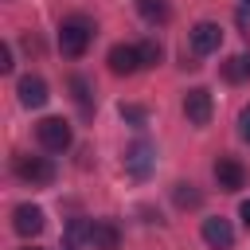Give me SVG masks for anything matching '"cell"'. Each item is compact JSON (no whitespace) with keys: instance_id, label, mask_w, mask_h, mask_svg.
<instances>
[{"instance_id":"cell-1","label":"cell","mask_w":250,"mask_h":250,"mask_svg":"<svg viewBox=\"0 0 250 250\" xmlns=\"http://www.w3.org/2000/svg\"><path fill=\"white\" fill-rule=\"evenodd\" d=\"M94 20L90 16H66L62 23H59V51L66 55V59H78V55H86V47H90V39H94Z\"/></svg>"},{"instance_id":"cell-2","label":"cell","mask_w":250,"mask_h":250,"mask_svg":"<svg viewBox=\"0 0 250 250\" xmlns=\"http://www.w3.org/2000/svg\"><path fill=\"white\" fill-rule=\"evenodd\" d=\"M12 168H16V176H20L23 184H31V188H43V184H51V180H55V164H51L47 156L20 152V156L12 160Z\"/></svg>"},{"instance_id":"cell-3","label":"cell","mask_w":250,"mask_h":250,"mask_svg":"<svg viewBox=\"0 0 250 250\" xmlns=\"http://www.w3.org/2000/svg\"><path fill=\"white\" fill-rule=\"evenodd\" d=\"M35 137H39V145H43L47 152H66V148L74 145V133H70V125H66L62 117H43V121L35 125Z\"/></svg>"},{"instance_id":"cell-4","label":"cell","mask_w":250,"mask_h":250,"mask_svg":"<svg viewBox=\"0 0 250 250\" xmlns=\"http://www.w3.org/2000/svg\"><path fill=\"white\" fill-rule=\"evenodd\" d=\"M211 113H215V102H211V90L207 86H191L188 94H184V117L191 121V125H207L211 121Z\"/></svg>"},{"instance_id":"cell-5","label":"cell","mask_w":250,"mask_h":250,"mask_svg":"<svg viewBox=\"0 0 250 250\" xmlns=\"http://www.w3.org/2000/svg\"><path fill=\"white\" fill-rule=\"evenodd\" d=\"M12 227H16V234H23V238L43 234V227H47L43 207H35V203H20V207L12 211Z\"/></svg>"},{"instance_id":"cell-6","label":"cell","mask_w":250,"mask_h":250,"mask_svg":"<svg viewBox=\"0 0 250 250\" xmlns=\"http://www.w3.org/2000/svg\"><path fill=\"white\" fill-rule=\"evenodd\" d=\"M219 47H223V27L211 23V20H199L191 27V51L195 55H215Z\"/></svg>"},{"instance_id":"cell-7","label":"cell","mask_w":250,"mask_h":250,"mask_svg":"<svg viewBox=\"0 0 250 250\" xmlns=\"http://www.w3.org/2000/svg\"><path fill=\"white\" fill-rule=\"evenodd\" d=\"M105 62H109L113 74H137L141 70V51L133 43H113L109 55H105Z\"/></svg>"},{"instance_id":"cell-8","label":"cell","mask_w":250,"mask_h":250,"mask_svg":"<svg viewBox=\"0 0 250 250\" xmlns=\"http://www.w3.org/2000/svg\"><path fill=\"white\" fill-rule=\"evenodd\" d=\"M16 94H20V105H27V109H43L47 105V82L39 78V74H23L20 82H16Z\"/></svg>"},{"instance_id":"cell-9","label":"cell","mask_w":250,"mask_h":250,"mask_svg":"<svg viewBox=\"0 0 250 250\" xmlns=\"http://www.w3.org/2000/svg\"><path fill=\"white\" fill-rule=\"evenodd\" d=\"M199 234H203V242L211 246V250H230L234 246V227L227 223V219H203V227H199Z\"/></svg>"},{"instance_id":"cell-10","label":"cell","mask_w":250,"mask_h":250,"mask_svg":"<svg viewBox=\"0 0 250 250\" xmlns=\"http://www.w3.org/2000/svg\"><path fill=\"white\" fill-rule=\"evenodd\" d=\"M125 172L137 176V180H145V176L152 172V145H148V141H133V145L125 148Z\"/></svg>"},{"instance_id":"cell-11","label":"cell","mask_w":250,"mask_h":250,"mask_svg":"<svg viewBox=\"0 0 250 250\" xmlns=\"http://www.w3.org/2000/svg\"><path fill=\"white\" fill-rule=\"evenodd\" d=\"M215 180H219L223 191H238V188H246V168L234 156H219L215 160Z\"/></svg>"},{"instance_id":"cell-12","label":"cell","mask_w":250,"mask_h":250,"mask_svg":"<svg viewBox=\"0 0 250 250\" xmlns=\"http://www.w3.org/2000/svg\"><path fill=\"white\" fill-rule=\"evenodd\" d=\"M90 246L94 250H117L121 246V230L113 219H94L90 223Z\"/></svg>"},{"instance_id":"cell-13","label":"cell","mask_w":250,"mask_h":250,"mask_svg":"<svg viewBox=\"0 0 250 250\" xmlns=\"http://www.w3.org/2000/svg\"><path fill=\"white\" fill-rule=\"evenodd\" d=\"M90 242V219H70L62 230V250H82Z\"/></svg>"},{"instance_id":"cell-14","label":"cell","mask_w":250,"mask_h":250,"mask_svg":"<svg viewBox=\"0 0 250 250\" xmlns=\"http://www.w3.org/2000/svg\"><path fill=\"white\" fill-rule=\"evenodd\" d=\"M137 12H141V20L152 23V27L172 20V4H168V0H137Z\"/></svg>"},{"instance_id":"cell-15","label":"cell","mask_w":250,"mask_h":250,"mask_svg":"<svg viewBox=\"0 0 250 250\" xmlns=\"http://www.w3.org/2000/svg\"><path fill=\"white\" fill-rule=\"evenodd\" d=\"M172 203H176L180 211H195V207L203 203V191H199L195 184H184V180H180V184H172Z\"/></svg>"},{"instance_id":"cell-16","label":"cell","mask_w":250,"mask_h":250,"mask_svg":"<svg viewBox=\"0 0 250 250\" xmlns=\"http://www.w3.org/2000/svg\"><path fill=\"white\" fill-rule=\"evenodd\" d=\"M70 90H74V102H78V109H82V117H90L94 113V102H90V86H86V78H70Z\"/></svg>"},{"instance_id":"cell-17","label":"cell","mask_w":250,"mask_h":250,"mask_svg":"<svg viewBox=\"0 0 250 250\" xmlns=\"http://www.w3.org/2000/svg\"><path fill=\"white\" fill-rule=\"evenodd\" d=\"M137 51H141V66H156V62L164 59V47H160L156 39H145V43H137Z\"/></svg>"},{"instance_id":"cell-18","label":"cell","mask_w":250,"mask_h":250,"mask_svg":"<svg viewBox=\"0 0 250 250\" xmlns=\"http://www.w3.org/2000/svg\"><path fill=\"white\" fill-rule=\"evenodd\" d=\"M238 137L250 145V105H242V109H238Z\"/></svg>"},{"instance_id":"cell-19","label":"cell","mask_w":250,"mask_h":250,"mask_svg":"<svg viewBox=\"0 0 250 250\" xmlns=\"http://www.w3.org/2000/svg\"><path fill=\"white\" fill-rule=\"evenodd\" d=\"M121 117L133 121V125H145V109L141 105H121Z\"/></svg>"},{"instance_id":"cell-20","label":"cell","mask_w":250,"mask_h":250,"mask_svg":"<svg viewBox=\"0 0 250 250\" xmlns=\"http://www.w3.org/2000/svg\"><path fill=\"white\" fill-rule=\"evenodd\" d=\"M12 66H16V62H12V47H8V43H0V70L8 74Z\"/></svg>"},{"instance_id":"cell-21","label":"cell","mask_w":250,"mask_h":250,"mask_svg":"<svg viewBox=\"0 0 250 250\" xmlns=\"http://www.w3.org/2000/svg\"><path fill=\"white\" fill-rule=\"evenodd\" d=\"M238 219H242V227L250 230V199H242V207H238Z\"/></svg>"},{"instance_id":"cell-22","label":"cell","mask_w":250,"mask_h":250,"mask_svg":"<svg viewBox=\"0 0 250 250\" xmlns=\"http://www.w3.org/2000/svg\"><path fill=\"white\" fill-rule=\"evenodd\" d=\"M246 16H250V0H242V20H246Z\"/></svg>"}]
</instances>
